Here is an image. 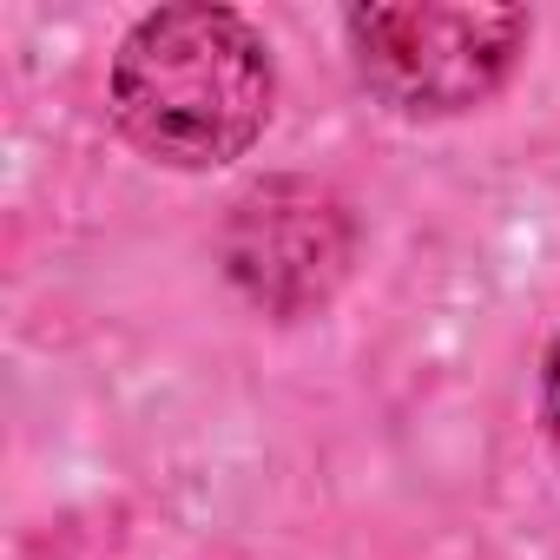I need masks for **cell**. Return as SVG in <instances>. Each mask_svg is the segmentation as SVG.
I'll return each instance as SVG.
<instances>
[{"instance_id": "obj_1", "label": "cell", "mask_w": 560, "mask_h": 560, "mask_svg": "<svg viewBox=\"0 0 560 560\" xmlns=\"http://www.w3.org/2000/svg\"><path fill=\"white\" fill-rule=\"evenodd\" d=\"M270 47L264 34L211 0L145 14L119 54H113V119L119 132L172 165V172H211L257 145L270 119Z\"/></svg>"}, {"instance_id": "obj_2", "label": "cell", "mask_w": 560, "mask_h": 560, "mask_svg": "<svg viewBox=\"0 0 560 560\" xmlns=\"http://www.w3.org/2000/svg\"><path fill=\"white\" fill-rule=\"evenodd\" d=\"M521 8H442V0H389L350 14V54L363 86L409 119H448L481 106L521 60Z\"/></svg>"}, {"instance_id": "obj_3", "label": "cell", "mask_w": 560, "mask_h": 560, "mask_svg": "<svg viewBox=\"0 0 560 560\" xmlns=\"http://www.w3.org/2000/svg\"><path fill=\"white\" fill-rule=\"evenodd\" d=\"M224 270L264 317H311L337 298L357 257L350 205L317 178H264L224 218Z\"/></svg>"}, {"instance_id": "obj_4", "label": "cell", "mask_w": 560, "mask_h": 560, "mask_svg": "<svg viewBox=\"0 0 560 560\" xmlns=\"http://www.w3.org/2000/svg\"><path fill=\"white\" fill-rule=\"evenodd\" d=\"M540 409H547V442H553V455H560V337H553V350H547V376H540Z\"/></svg>"}]
</instances>
